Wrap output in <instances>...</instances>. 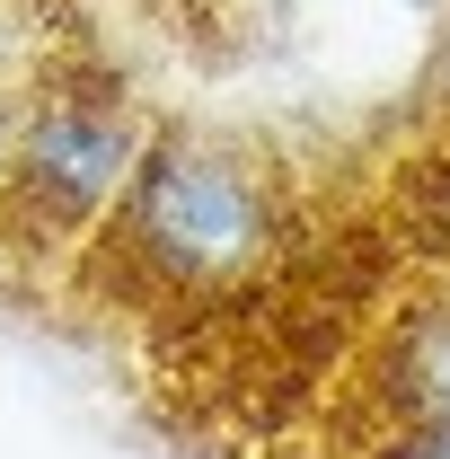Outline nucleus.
Here are the masks:
<instances>
[{
    "instance_id": "1",
    "label": "nucleus",
    "mask_w": 450,
    "mask_h": 459,
    "mask_svg": "<svg viewBox=\"0 0 450 459\" xmlns=\"http://www.w3.org/2000/svg\"><path fill=\"white\" fill-rule=\"evenodd\" d=\"M98 238L169 300L238 291L282 247V177L229 133H151Z\"/></svg>"
},
{
    "instance_id": "4",
    "label": "nucleus",
    "mask_w": 450,
    "mask_h": 459,
    "mask_svg": "<svg viewBox=\"0 0 450 459\" xmlns=\"http://www.w3.org/2000/svg\"><path fill=\"white\" fill-rule=\"evenodd\" d=\"M371 459H450V424H380Z\"/></svg>"
},
{
    "instance_id": "6",
    "label": "nucleus",
    "mask_w": 450,
    "mask_h": 459,
    "mask_svg": "<svg viewBox=\"0 0 450 459\" xmlns=\"http://www.w3.org/2000/svg\"><path fill=\"white\" fill-rule=\"evenodd\" d=\"M27 62H36V45H27V27H18V9L0 0V89H27Z\"/></svg>"
},
{
    "instance_id": "2",
    "label": "nucleus",
    "mask_w": 450,
    "mask_h": 459,
    "mask_svg": "<svg viewBox=\"0 0 450 459\" xmlns=\"http://www.w3.org/2000/svg\"><path fill=\"white\" fill-rule=\"evenodd\" d=\"M151 151L142 107L115 80H27L9 124V212L0 238L18 247H71L98 238L107 212Z\"/></svg>"
},
{
    "instance_id": "7",
    "label": "nucleus",
    "mask_w": 450,
    "mask_h": 459,
    "mask_svg": "<svg viewBox=\"0 0 450 459\" xmlns=\"http://www.w3.org/2000/svg\"><path fill=\"white\" fill-rule=\"evenodd\" d=\"M424 98H433V115H442V133H450V36H442V54H433V80H424Z\"/></svg>"
},
{
    "instance_id": "5",
    "label": "nucleus",
    "mask_w": 450,
    "mask_h": 459,
    "mask_svg": "<svg viewBox=\"0 0 450 459\" xmlns=\"http://www.w3.org/2000/svg\"><path fill=\"white\" fill-rule=\"evenodd\" d=\"M415 204H424V230L442 238V256H450V133H442V151L424 160V177H415Z\"/></svg>"
},
{
    "instance_id": "8",
    "label": "nucleus",
    "mask_w": 450,
    "mask_h": 459,
    "mask_svg": "<svg viewBox=\"0 0 450 459\" xmlns=\"http://www.w3.org/2000/svg\"><path fill=\"white\" fill-rule=\"evenodd\" d=\"M9 124H18V89H0V212H9Z\"/></svg>"
},
{
    "instance_id": "3",
    "label": "nucleus",
    "mask_w": 450,
    "mask_h": 459,
    "mask_svg": "<svg viewBox=\"0 0 450 459\" xmlns=\"http://www.w3.org/2000/svg\"><path fill=\"white\" fill-rule=\"evenodd\" d=\"M371 406L380 424H450V291L397 309L371 344Z\"/></svg>"
}]
</instances>
